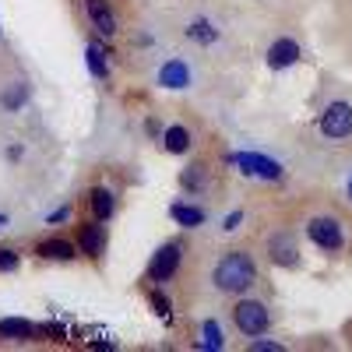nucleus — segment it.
I'll list each match as a JSON object with an SVG mask.
<instances>
[{
    "mask_svg": "<svg viewBox=\"0 0 352 352\" xmlns=\"http://www.w3.org/2000/svg\"><path fill=\"white\" fill-rule=\"evenodd\" d=\"M212 278H215V285H219L222 292H247V289L257 282V268H254L250 254L232 250V254H226V257L215 264Z\"/></svg>",
    "mask_w": 352,
    "mask_h": 352,
    "instance_id": "1",
    "label": "nucleus"
},
{
    "mask_svg": "<svg viewBox=\"0 0 352 352\" xmlns=\"http://www.w3.org/2000/svg\"><path fill=\"white\" fill-rule=\"evenodd\" d=\"M232 320H236V328L247 338H257V335L268 331L272 314H268V307L257 303V300H243V303H236V310H232Z\"/></svg>",
    "mask_w": 352,
    "mask_h": 352,
    "instance_id": "2",
    "label": "nucleus"
},
{
    "mask_svg": "<svg viewBox=\"0 0 352 352\" xmlns=\"http://www.w3.org/2000/svg\"><path fill=\"white\" fill-rule=\"evenodd\" d=\"M307 236H310L320 250H342V243H345L342 222H338V219H328V215L310 219V222H307Z\"/></svg>",
    "mask_w": 352,
    "mask_h": 352,
    "instance_id": "3",
    "label": "nucleus"
},
{
    "mask_svg": "<svg viewBox=\"0 0 352 352\" xmlns=\"http://www.w3.org/2000/svg\"><path fill=\"white\" fill-rule=\"evenodd\" d=\"M320 131H324V138H349L352 134V106L349 102H331L324 113H320Z\"/></svg>",
    "mask_w": 352,
    "mask_h": 352,
    "instance_id": "4",
    "label": "nucleus"
},
{
    "mask_svg": "<svg viewBox=\"0 0 352 352\" xmlns=\"http://www.w3.org/2000/svg\"><path fill=\"white\" fill-rule=\"evenodd\" d=\"M232 166H240L247 176H261V180H278L282 176V166L275 159H264L257 152H236V155H229Z\"/></svg>",
    "mask_w": 352,
    "mask_h": 352,
    "instance_id": "5",
    "label": "nucleus"
},
{
    "mask_svg": "<svg viewBox=\"0 0 352 352\" xmlns=\"http://www.w3.org/2000/svg\"><path fill=\"white\" fill-rule=\"evenodd\" d=\"M180 257H184L180 243L159 247L155 257H152V264H148V278H152V282H169V278L176 275V268H180Z\"/></svg>",
    "mask_w": 352,
    "mask_h": 352,
    "instance_id": "6",
    "label": "nucleus"
},
{
    "mask_svg": "<svg viewBox=\"0 0 352 352\" xmlns=\"http://www.w3.org/2000/svg\"><path fill=\"white\" fill-rule=\"evenodd\" d=\"M296 60H300L296 39H275V43L268 46V67H272V71H285V67H292Z\"/></svg>",
    "mask_w": 352,
    "mask_h": 352,
    "instance_id": "7",
    "label": "nucleus"
},
{
    "mask_svg": "<svg viewBox=\"0 0 352 352\" xmlns=\"http://www.w3.org/2000/svg\"><path fill=\"white\" fill-rule=\"evenodd\" d=\"M78 247H81V254H88V257H99V254L106 250V226H102V219H96L92 226H85V229L78 232Z\"/></svg>",
    "mask_w": 352,
    "mask_h": 352,
    "instance_id": "8",
    "label": "nucleus"
},
{
    "mask_svg": "<svg viewBox=\"0 0 352 352\" xmlns=\"http://www.w3.org/2000/svg\"><path fill=\"white\" fill-rule=\"evenodd\" d=\"M268 254H272V261L275 264H285V268H292V264H296L300 257V250H296V240L289 236V232H275V236L268 240Z\"/></svg>",
    "mask_w": 352,
    "mask_h": 352,
    "instance_id": "9",
    "label": "nucleus"
},
{
    "mask_svg": "<svg viewBox=\"0 0 352 352\" xmlns=\"http://www.w3.org/2000/svg\"><path fill=\"white\" fill-rule=\"evenodd\" d=\"M159 85L162 88H173V92H180V88L190 85V67L184 60H166L162 71H159Z\"/></svg>",
    "mask_w": 352,
    "mask_h": 352,
    "instance_id": "10",
    "label": "nucleus"
},
{
    "mask_svg": "<svg viewBox=\"0 0 352 352\" xmlns=\"http://www.w3.org/2000/svg\"><path fill=\"white\" fill-rule=\"evenodd\" d=\"M85 8H88V18H92L96 32H102V36L109 39V36L116 32V18H113L109 4H106V0H85Z\"/></svg>",
    "mask_w": 352,
    "mask_h": 352,
    "instance_id": "11",
    "label": "nucleus"
},
{
    "mask_svg": "<svg viewBox=\"0 0 352 352\" xmlns=\"http://www.w3.org/2000/svg\"><path fill=\"white\" fill-rule=\"evenodd\" d=\"M32 335H36V328L28 324V320H21V317H4V320H0V338L25 342V338H32Z\"/></svg>",
    "mask_w": 352,
    "mask_h": 352,
    "instance_id": "12",
    "label": "nucleus"
},
{
    "mask_svg": "<svg viewBox=\"0 0 352 352\" xmlns=\"http://www.w3.org/2000/svg\"><path fill=\"white\" fill-rule=\"evenodd\" d=\"M169 215H173V222H176V226H184V229H197V226L204 222V212H201V208H194V204H173Z\"/></svg>",
    "mask_w": 352,
    "mask_h": 352,
    "instance_id": "13",
    "label": "nucleus"
},
{
    "mask_svg": "<svg viewBox=\"0 0 352 352\" xmlns=\"http://www.w3.org/2000/svg\"><path fill=\"white\" fill-rule=\"evenodd\" d=\"M39 254L53 257V261H71V257H78V247L67 240H46V243H39Z\"/></svg>",
    "mask_w": 352,
    "mask_h": 352,
    "instance_id": "14",
    "label": "nucleus"
},
{
    "mask_svg": "<svg viewBox=\"0 0 352 352\" xmlns=\"http://www.w3.org/2000/svg\"><path fill=\"white\" fill-rule=\"evenodd\" d=\"M162 144H166V152L184 155V152L190 148V131H187V127H169L166 138H162Z\"/></svg>",
    "mask_w": 352,
    "mask_h": 352,
    "instance_id": "15",
    "label": "nucleus"
},
{
    "mask_svg": "<svg viewBox=\"0 0 352 352\" xmlns=\"http://www.w3.org/2000/svg\"><path fill=\"white\" fill-rule=\"evenodd\" d=\"M222 345H226V335H222V328H219V320H204V324H201V349L215 352V349H222Z\"/></svg>",
    "mask_w": 352,
    "mask_h": 352,
    "instance_id": "16",
    "label": "nucleus"
},
{
    "mask_svg": "<svg viewBox=\"0 0 352 352\" xmlns=\"http://www.w3.org/2000/svg\"><path fill=\"white\" fill-rule=\"evenodd\" d=\"M92 212H96V219H109L113 215V194L106 190V187H96L92 190Z\"/></svg>",
    "mask_w": 352,
    "mask_h": 352,
    "instance_id": "17",
    "label": "nucleus"
},
{
    "mask_svg": "<svg viewBox=\"0 0 352 352\" xmlns=\"http://www.w3.org/2000/svg\"><path fill=\"white\" fill-rule=\"evenodd\" d=\"M187 36L208 46V43H215V39H219V28H212V21H204V18H201V21H194V25L187 28Z\"/></svg>",
    "mask_w": 352,
    "mask_h": 352,
    "instance_id": "18",
    "label": "nucleus"
},
{
    "mask_svg": "<svg viewBox=\"0 0 352 352\" xmlns=\"http://www.w3.org/2000/svg\"><path fill=\"white\" fill-rule=\"evenodd\" d=\"M25 99H28V88H25L21 81H14V85L8 88V92H4V106H8V109H18Z\"/></svg>",
    "mask_w": 352,
    "mask_h": 352,
    "instance_id": "19",
    "label": "nucleus"
},
{
    "mask_svg": "<svg viewBox=\"0 0 352 352\" xmlns=\"http://www.w3.org/2000/svg\"><path fill=\"white\" fill-rule=\"evenodd\" d=\"M88 71H92L96 78H106V60H102V50L99 46H88Z\"/></svg>",
    "mask_w": 352,
    "mask_h": 352,
    "instance_id": "20",
    "label": "nucleus"
},
{
    "mask_svg": "<svg viewBox=\"0 0 352 352\" xmlns=\"http://www.w3.org/2000/svg\"><path fill=\"white\" fill-rule=\"evenodd\" d=\"M180 184L190 187V190H197V187L204 184V169H201V166H187V169L180 173Z\"/></svg>",
    "mask_w": 352,
    "mask_h": 352,
    "instance_id": "21",
    "label": "nucleus"
},
{
    "mask_svg": "<svg viewBox=\"0 0 352 352\" xmlns=\"http://www.w3.org/2000/svg\"><path fill=\"white\" fill-rule=\"evenodd\" d=\"M14 268H18V254L0 247V272H14Z\"/></svg>",
    "mask_w": 352,
    "mask_h": 352,
    "instance_id": "22",
    "label": "nucleus"
},
{
    "mask_svg": "<svg viewBox=\"0 0 352 352\" xmlns=\"http://www.w3.org/2000/svg\"><path fill=\"white\" fill-rule=\"evenodd\" d=\"M152 307H155L159 317H169V300L162 296V292H155V296H152Z\"/></svg>",
    "mask_w": 352,
    "mask_h": 352,
    "instance_id": "23",
    "label": "nucleus"
},
{
    "mask_svg": "<svg viewBox=\"0 0 352 352\" xmlns=\"http://www.w3.org/2000/svg\"><path fill=\"white\" fill-rule=\"evenodd\" d=\"M240 222H243V212H232V215L226 219V226H222V229H226V232H236V229H240Z\"/></svg>",
    "mask_w": 352,
    "mask_h": 352,
    "instance_id": "24",
    "label": "nucleus"
},
{
    "mask_svg": "<svg viewBox=\"0 0 352 352\" xmlns=\"http://www.w3.org/2000/svg\"><path fill=\"white\" fill-rule=\"evenodd\" d=\"M250 349H254V352H282V345H278V342H254Z\"/></svg>",
    "mask_w": 352,
    "mask_h": 352,
    "instance_id": "25",
    "label": "nucleus"
},
{
    "mask_svg": "<svg viewBox=\"0 0 352 352\" xmlns=\"http://www.w3.org/2000/svg\"><path fill=\"white\" fill-rule=\"evenodd\" d=\"M64 219H71V208H60V212L50 215V222H64Z\"/></svg>",
    "mask_w": 352,
    "mask_h": 352,
    "instance_id": "26",
    "label": "nucleus"
},
{
    "mask_svg": "<svg viewBox=\"0 0 352 352\" xmlns=\"http://www.w3.org/2000/svg\"><path fill=\"white\" fill-rule=\"evenodd\" d=\"M8 226V215H0V229H4Z\"/></svg>",
    "mask_w": 352,
    "mask_h": 352,
    "instance_id": "27",
    "label": "nucleus"
},
{
    "mask_svg": "<svg viewBox=\"0 0 352 352\" xmlns=\"http://www.w3.org/2000/svg\"><path fill=\"white\" fill-rule=\"evenodd\" d=\"M349 201H352V180H349Z\"/></svg>",
    "mask_w": 352,
    "mask_h": 352,
    "instance_id": "28",
    "label": "nucleus"
}]
</instances>
